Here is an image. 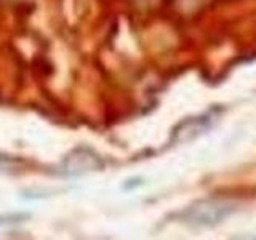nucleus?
Here are the masks:
<instances>
[{
    "label": "nucleus",
    "mask_w": 256,
    "mask_h": 240,
    "mask_svg": "<svg viewBox=\"0 0 256 240\" xmlns=\"http://www.w3.org/2000/svg\"><path fill=\"white\" fill-rule=\"evenodd\" d=\"M237 204L229 198H204L192 204L182 213V221L192 228L218 226L237 212Z\"/></svg>",
    "instance_id": "obj_1"
},
{
    "label": "nucleus",
    "mask_w": 256,
    "mask_h": 240,
    "mask_svg": "<svg viewBox=\"0 0 256 240\" xmlns=\"http://www.w3.org/2000/svg\"><path fill=\"white\" fill-rule=\"evenodd\" d=\"M28 214H10V216H0V224H12V222H18L20 220H26Z\"/></svg>",
    "instance_id": "obj_3"
},
{
    "label": "nucleus",
    "mask_w": 256,
    "mask_h": 240,
    "mask_svg": "<svg viewBox=\"0 0 256 240\" xmlns=\"http://www.w3.org/2000/svg\"><path fill=\"white\" fill-rule=\"evenodd\" d=\"M212 125V118L202 116V117H196V118H188L176 128V141L180 142H189L192 140H196L197 136L205 133Z\"/></svg>",
    "instance_id": "obj_2"
}]
</instances>
